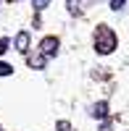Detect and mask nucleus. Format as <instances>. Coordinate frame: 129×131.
<instances>
[{
  "instance_id": "1",
  "label": "nucleus",
  "mask_w": 129,
  "mask_h": 131,
  "mask_svg": "<svg viewBox=\"0 0 129 131\" xmlns=\"http://www.w3.org/2000/svg\"><path fill=\"white\" fill-rule=\"evenodd\" d=\"M113 50H116V34L108 26H100L95 31V52H98V55H108Z\"/></svg>"
},
{
  "instance_id": "2",
  "label": "nucleus",
  "mask_w": 129,
  "mask_h": 131,
  "mask_svg": "<svg viewBox=\"0 0 129 131\" xmlns=\"http://www.w3.org/2000/svg\"><path fill=\"white\" fill-rule=\"evenodd\" d=\"M58 45H61L58 37H45V39L40 42V52L50 58V55H56V52H58Z\"/></svg>"
},
{
  "instance_id": "3",
  "label": "nucleus",
  "mask_w": 129,
  "mask_h": 131,
  "mask_svg": "<svg viewBox=\"0 0 129 131\" xmlns=\"http://www.w3.org/2000/svg\"><path fill=\"white\" fill-rule=\"evenodd\" d=\"M90 115H92V118H98V121H103V118H108V102H105V100L95 102V105L90 107Z\"/></svg>"
},
{
  "instance_id": "4",
  "label": "nucleus",
  "mask_w": 129,
  "mask_h": 131,
  "mask_svg": "<svg viewBox=\"0 0 129 131\" xmlns=\"http://www.w3.org/2000/svg\"><path fill=\"white\" fill-rule=\"evenodd\" d=\"M13 45H16V50L26 52V50H29V34H26V31H19L16 39H13Z\"/></svg>"
},
{
  "instance_id": "5",
  "label": "nucleus",
  "mask_w": 129,
  "mask_h": 131,
  "mask_svg": "<svg viewBox=\"0 0 129 131\" xmlns=\"http://www.w3.org/2000/svg\"><path fill=\"white\" fill-rule=\"evenodd\" d=\"M45 58L48 55H42V52H40V55H32L29 58V66H32V68H42V66H45Z\"/></svg>"
},
{
  "instance_id": "6",
  "label": "nucleus",
  "mask_w": 129,
  "mask_h": 131,
  "mask_svg": "<svg viewBox=\"0 0 129 131\" xmlns=\"http://www.w3.org/2000/svg\"><path fill=\"white\" fill-rule=\"evenodd\" d=\"M66 3H69V13H71V16H79V13H82L79 0H66Z\"/></svg>"
},
{
  "instance_id": "7",
  "label": "nucleus",
  "mask_w": 129,
  "mask_h": 131,
  "mask_svg": "<svg viewBox=\"0 0 129 131\" xmlns=\"http://www.w3.org/2000/svg\"><path fill=\"white\" fill-rule=\"evenodd\" d=\"M11 73H13V66H8V63L0 60V76H11Z\"/></svg>"
},
{
  "instance_id": "8",
  "label": "nucleus",
  "mask_w": 129,
  "mask_h": 131,
  "mask_svg": "<svg viewBox=\"0 0 129 131\" xmlns=\"http://www.w3.org/2000/svg\"><path fill=\"white\" fill-rule=\"evenodd\" d=\"M32 3H34V10L40 13V10H45V8L50 5V0H32Z\"/></svg>"
},
{
  "instance_id": "9",
  "label": "nucleus",
  "mask_w": 129,
  "mask_h": 131,
  "mask_svg": "<svg viewBox=\"0 0 129 131\" xmlns=\"http://www.w3.org/2000/svg\"><path fill=\"white\" fill-rule=\"evenodd\" d=\"M8 47H11V42H8V39H5V37H3V39H0V55H3V52H5V50H8Z\"/></svg>"
},
{
  "instance_id": "10",
  "label": "nucleus",
  "mask_w": 129,
  "mask_h": 131,
  "mask_svg": "<svg viewBox=\"0 0 129 131\" xmlns=\"http://www.w3.org/2000/svg\"><path fill=\"white\" fill-rule=\"evenodd\" d=\"M111 8H113V10H121V8H124V0H111Z\"/></svg>"
},
{
  "instance_id": "11",
  "label": "nucleus",
  "mask_w": 129,
  "mask_h": 131,
  "mask_svg": "<svg viewBox=\"0 0 129 131\" xmlns=\"http://www.w3.org/2000/svg\"><path fill=\"white\" fill-rule=\"evenodd\" d=\"M58 131H71V126H69V123H63V121H61V123H58Z\"/></svg>"
}]
</instances>
